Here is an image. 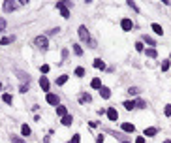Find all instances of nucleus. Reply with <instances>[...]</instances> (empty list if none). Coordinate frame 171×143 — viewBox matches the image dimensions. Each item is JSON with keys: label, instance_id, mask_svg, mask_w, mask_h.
Wrapping results in <instances>:
<instances>
[{"label": "nucleus", "instance_id": "f257e3e1", "mask_svg": "<svg viewBox=\"0 0 171 143\" xmlns=\"http://www.w3.org/2000/svg\"><path fill=\"white\" fill-rule=\"evenodd\" d=\"M77 34H79V38H81V41H85V43H89L90 47H96V41L90 38V32L87 30V27L85 25H81L79 28H77Z\"/></svg>", "mask_w": 171, "mask_h": 143}, {"label": "nucleus", "instance_id": "f03ea898", "mask_svg": "<svg viewBox=\"0 0 171 143\" xmlns=\"http://www.w3.org/2000/svg\"><path fill=\"white\" fill-rule=\"evenodd\" d=\"M70 6H72V0H62V2H57V9L60 12V15L64 19L70 17Z\"/></svg>", "mask_w": 171, "mask_h": 143}, {"label": "nucleus", "instance_id": "7ed1b4c3", "mask_svg": "<svg viewBox=\"0 0 171 143\" xmlns=\"http://www.w3.org/2000/svg\"><path fill=\"white\" fill-rule=\"evenodd\" d=\"M34 45L41 51H47L49 49V41H47V36H36L34 38Z\"/></svg>", "mask_w": 171, "mask_h": 143}, {"label": "nucleus", "instance_id": "20e7f679", "mask_svg": "<svg viewBox=\"0 0 171 143\" xmlns=\"http://www.w3.org/2000/svg\"><path fill=\"white\" fill-rule=\"evenodd\" d=\"M120 27H122V30H124V32H130V30L134 28L132 19H122V21H120Z\"/></svg>", "mask_w": 171, "mask_h": 143}, {"label": "nucleus", "instance_id": "39448f33", "mask_svg": "<svg viewBox=\"0 0 171 143\" xmlns=\"http://www.w3.org/2000/svg\"><path fill=\"white\" fill-rule=\"evenodd\" d=\"M45 100H47V104H51V105H55V107H57V105H58V102H60V100H58V96H57V94H51V92H47V96H45Z\"/></svg>", "mask_w": 171, "mask_h": 143}, {"label": "nucleus", "instance_id": "423d86ee", "mask_svg": "<svg viewBox=\"0 0 171 143\" xmlns=\"http://www.w3.org/2000/svg\"><path fill=\"white\" fill-rule=\"evenodd\" d=\"M105 113H107V119H109V120H119V111H117L115 107H109Z\"/></svg>", "mask_w": 171, "mask_h": 143}, {"label": "nucleus", "instance_id": "0eeeda50", "mask_svg": "<svg viewBox=\"0 0 171 143\" xmlns=\"http://www.w3.org/2000/svg\"><path fill=\"white\" fill-rule=\"evenodd\" d=\"M2 8H4V12H6V13H9V12H13V9L17 8V4H15V2H12V0H6Z\"/></svg>", "mask_w": 171, "mask_h": 143}, {"label": "nucleus", "instance_id": "6e6552de", "mask_svg": "<svg viewBox=\"0 0 171 143\" xmlns=\"http://www.w3.org/2000/svg\"><path fill=\"white\" fill-rule=\"evenodd\" d=\"M100 96L103 98V100H109V98H111V91L107 89V87H103V85H102V89H100Z\"/></svg>", "mask_w": 171, "mask_h": 143}, {"label": "nucleus", "instance_id": "1a4fd4ad", "mask_svg": "<svg viewBox=\"0 0 171 143\" xmlns=\"http://www.w3.org/2000/svg\"><path fill=\"white\" fill-rule=\"evenodd\" d=\"M79 102L81 104H90L92 102V96L89 92H83V94H79Z\"/></svg>", "mask_w": 171, "mask_h": 143}, {"label": "nucleus", "instance_id": "9d476101", "mask_svg": "<svg viewBox=\"0 0 171 143\" xmlns=\"http://www.w3.org/2000/svg\"><path fill=\"white\" fill-rule=\"evenodd\" d=\"M40 87H41V89H44L45 92L49 91V79L45 77V75H41V77H40Z\"/></svg>", "mask_w": 171, "mask_h": 143}, {"label": "nucleus", "instance_id": "9b49d317", "mask_svg": "<svg viewBox=\"0 0 171 143\" xmlns=\"http://www.w3.org/2000/svg\"><path fill=\"white\" fill-rule=\"evenodd\" d=\"M156 134H158V128H154V126L145 128V132H143V136H147V138H152V136H156Z\"/></svg>", "mask_w": 171, "mask_h": 143}, {"label": "nucleus", "instance_id": "f8f14e48", "mask_svg": "<svg viewBox=\"0 0 171 143\" xmlns=\"http://www.w3.org/2000/svg\"><path fill=\"white\" fill-rule=\"evenodd\" d=\"M151 28L154 30V34H158V36H162V34H164V28H162V25H158V23H152V25H151Z\"/></svg>", "mask_w": 171, "mask_h": 143}, {"label": "nucleus", "instance_id": "ddd939ff", "mask_svg": "<svg viewBox=\"0 0 171 143\" xmlns=\"http://www.w3.org/2000/svg\"><path fill=\"white\" fill-rule=\"evenodd\" d=\"M92 66H94V68H98V70H103V68H105V62H103L102 59H94Z\"/></svg>", "mask_w": 171, "mask_h": 143}, {"label": "nucleus", "instance_id": "4468645a", "mask_svg": "<svg viewBox=\"0 0 171 143\" xmlns=\"http://www.w3.org/2000/svg\"><path fill=\"white\" fill-rule=\"evenodd\" d=\"M122 132H135V126L132 124V123H122Z\"/></svg>", "mask_w": 171, "mask_h": 143}, {"label": "nucleus", "instance_id": "2eb2a0df", "mask_svg": "<svg viewBox=\"0 0 171 143\" xmlns=\"http://www.w3.org/2000/svg\"><path fill=\"white\" fill-rule=\"evenodd\" d=\"M122 105H124V109H128V111H132V109H135V102H134V100H126Z\"/></svg>", "mask_w": 171, "mask_h": 143}, {"label": "nucleus", "instance_id": "dca6fc26", "mask_svg": "<svg viewBox=\"0 0 171 143\" xmlns=\"http://www.w3.org/2000/svg\"><path fill=\"white\" fill-rule=\"evenodd\" d=\"M90 87H92V89H98V91H100V89H102V81H100L98 77H94V79L90 81Z\"/></svg>", "mask_w": 171, "mask_h": 143}, {"label": "nucleus", "instance_id": "f3484780", "mask_svg": "<svg viewBox=\"0 0 171 143\" xmlns=\"http://www.w3.org/2000/svg\"><path fill=\"white\" fill-rule=\"evenodd\" d=\"M57 115H58V117H66V115H68L66 107H64V105H57Z\"/></svg>", "mask_w": 171, "mask_h": 143}, {"label": "nucleus", "instance_id": "a211bd4d", "mask_svg": "<svg viewBox=\"0 0 171 143\" xmlns=\"http://www.w3.org/2000/svg\"><path fill=\"white\" fill-rule=\"evenodd\" d=\"M13 40H15V36H6V38L0 40V45H8V43H12Z\"/></svg>", "mask_w": 171, "mask_h": 143}, {"label": "nucleus", "instance_id": "6ab92c4d", "mask_svg": "<svg viewBox=\"0 0 171 143\" xmlns=\"http://www.w3.org/2000/svg\"><path fill=\"white\" fill-rule=\"evenodd\" d=\"M145 53H147V57H151V59H156V57H158V53H156V49H154V47H148Z\"/></svg>", "mask_w": 171, "mask_h": 143}, {"label": "nucleus", "instance_id": "aec40b11", "mask_svg": "<svg viewBox=\"0 0 171 143\" xmlns=\"http://www.w3.org/2000/svg\"><path fill=\"white\" fill-rule=\"evenodd\" d=\"M72 123H73V117H72V115H66V117H62V124H64V126H70Z\"/></svg>", "mask_w": 171, "mask_h": 143}, {"label": "nucleus", "instance_id": "412c9836", "mask_svg": "<svg viewBox=\"0 0 171 143\" xmlns=\"http://www.w3.org/2000/svg\"><path fill=\"white\" fill-rule=\"evenodd\" d=\"M21 134H23V136H30V134H32L30 126H28V124H23V126H21Z\"/></svg>", "mask_w": 171, "mask_h": 143}, {"label": "nucleus", "instance_id": "4be33fe9", "mask_svg": "<svg viewBox=\"0 0 171 143\" xmlns=\"http://www.w3.org/2000/svg\"><path fill=\"white\" fill-rule=\"evenodd\" d=\"M17 75H19V77L23 79V81H26V83L30 81V77H28V73H25V72H21V70H17Z\"/></svg>", "mask_w": 171, "mask_h": 143}, {"label": "nucleus", "instance_id": "5701e85b", "mask_svg": "<svg viewBox=\"0 0 171 143\" xmlns=\"http://www.w3.org/2000/svg\"><path fill=\"white\" fill-rule=\"evenodd\" d=\"M2 100H4V104H13V96L12 94H4Z\"/></svg>", "mask_w": 171, "mask_h": 143}, {"label": "nucleus", "instance_id": "b1692460", "mask_svg": "<svg viewBox=\"0 0 171 143\" xmlns=\"http://www.w3.org/2000/svg\"><path fill=\"white\" fill-rule=\"evenodd\" d=\"M72 45H73V53H75L77 57H81V55H83V49L77 45V43H72Z\"/></svg>", "mask_w": 171, "mask_h": 143}, {"label": "nucleus", "instance_id": "393cba45", "mask_svg": "<svg viewBox=\"0 0 171 143\" xmlns=\"http://www.w3.org/2000/svg\"><path fill=\"white\" fill-rule=\"evenodd\" d=\"M143 41H145V43H148V45H156V41H154L151 36H147V34L143 36Z\"/></svg>", "mask_w": 171, "mask_h": 143}, {"label": "nucleus", "instance_id": "a878e982", "mask_svg": "<svg viewBox=\"0 0 171 143\" xmlns=\"http://www.w3.org/2000/svg\"><path fill=\"white\" fill-rule=\"evenodd\" d=\"M6 27H8V21H6L4 17H0V32H4Z\"/></svg>", "mask_w": 171, "mask_h": 143}, {"label": "nucleus", "instance_id": "bb28decb", "mask_svg": "<svg viewBox=\"0 0 171 143\" xmlns=\"http://www.w3.org/2000/svg\"><path fill=\"white\" fill-rule=\"evenodd\" d=\"M73 73H75L77 77H83V75H85V68H81V66H79V68H75V72H73Z\"/></svg>", "mask_w": 171, "mask_h": 143}, {"label": "nucleus", "instance_id": "cd10ccee", "mask_svg": "<svg viewBox=\"0 0 171 143\" xmlns=\"http://www.w3.org/2000/svg\"><path fill=\"white\" fill-rule=\"evenodd\" d=\"M66 81H68V75H60V77L57 79V85H64Z\"/></svg>", "mask_w": 171, "mask_h": 143}, {"label": "nucleus", "instance_id": "c85d7f7f", "mask_svg": "<svg viewBox=\"0 0 171 143\" xmlns=\"http://www.w3.org/2000/svg\"><path fill=\"white\" fill-rule=\"evenodd\" d=\"M128 6H130V8L134 9V12H139V8H137V4L134 2V0H128Z\"/></svg>", "mask_w": 171, "mask_h": 143}, {"label": "nucleus", "instance_id": "c756f323", "mask_svg": "<svg viewBox=\"0 0 171 143\" xmlns=\"http://www.w3.org/2000/svg\"><path fill=\"white\" fill-rule=\"evenodd\" d=\"M28 89H30V87H28V83H23V85L19 87V92H23V94H25V92H26Z\"/></svg>", "mask_w": 171, "mask_h": 143}, {"label": "nucleus", "instance_id": "7c9ffc66", "mask_svg": "<svg viewBox=\"0 0 171 143\" xmlns=\"http://www.w3.org/2000/svg\"><path fill=\"white\" fill-rule=\"evenodd\" d=\"M135 107H139V109H145V107H147V104H145L143 100H135Z\"/></svg>", "mask_w": 171, "mask_h": 143}, {"label": "nucleus", "instance_id": "2f4dec72", "mask_svg": "<svg viewBox=\"0 0 171 143\" xmlns=\"http://www.w3.org/2000/svg\"><path fill=\"white\" fill-rule=\"evenodd\" d=\"M135 51H145V47H143V41H135Z\"/></svg>", "mask_w": 171, "mask_h": 143}, {"label": "nucleus", "instance_id": "473e14b6", "mask_svg": "<svg viewBox=\"0 0 171 143\" xmlns=\"http://www.w3.org/2000/svg\"><path fill=\"white\" fill-rule=\"evenodd\" d=\"M12 143H26L25 139H21L19 136H12Z\"/></svg>", "mask_w": 171, "mask_h": 143}, {"label": "nucleus", "instance_id": "72a5a7b5", "mask_svg": "<svg viewBox=\"0 0 171 143\" xmlns=\"http://www.w3.org/2000/svg\"><path fill=\"white\" fill-rule=\"evenodd\" d=\"M164 113H166V117H171V105H169V104L164 107Z\"/></svg>", "mask_w": 171, "mask_h": 143}, {"label": "nucleus", "instance_id": "f704fd0d", "mask_svg": "<svg viewBox=\"0 0 171 143\" xmlns=\"http://www.w3.org/2000/svg\"><path fill=\"white\" fill-rule=\"evenodd\" d=\"M70 143H81V136H79V134H75V136L72 138V141H70Z\"/></svg>", "mask_w": 171, "mask_h": 143}, {"label": "nucleus", "instance_id": "c9c22d12", "mask_svg": "<svg viewBox=\"0 0 171 143\" xmlns=\"http://www.w3.org/2000/svg\"><path fill=\"white\" fill-rule=\"evenodd\" d=\"M166 70H169V60H164L162 62V72H166Z\"/></svg>", "mask_w": 171, "mask_h": 143}, {"label": "nucleus", "instance_id": "e433bc0d", "mask_svg": "<svg viewBox=\"0 0 171 143\" xmlns=\"http://www.w3.org/2000/svg\"><path fill=\"white\" fill-rule=\"evenodd\" d=\"M128 92H130V94H137V92H139V89H135V87H130V89H128Z\"/></svg>", "mask_w": 171, "mask_h": 143}, {"label": "nucleus", "instance_id": "4c0bfd02", "mask_svg": "<svg viewBox=\"0 0 171 143\" xmlns=\"http://www.w3.org/2000/svg\"><path fill=\"white\" fill-rule=\"evenodd\" d=\"M58 30H60V28H58V27H57V28H51V30H49V32H47V34H49V36H53V34H57V32H58Z\"/></svg>", "mask_w": 171, "mask_h": 143}, {"label": "nucleus", "instance_id": "58836bf2", "mask_svg": "<svg viewBox=\"0 0 171 143\" xmlns=\"http://www.w3.org/2000/svg\"><path fill=\"white\" fill-rule=\"evenodd\" d=\"M68 59V49H62V60Z\"/></svg>", "mask_w": 171, "mask_h": 143}, {"label": "nucleus", "instance_id": "ea45409f", "mask_svg": "<svg viewBox=\"0 0 171 143\" xmlns=\"http://www.w3.org/2000/svg\"><path fill=\"white\" fill-rule=\"evenodd\" d=\"M47 72H49V66L44 64V66H41V73H47Z\"/></svg>", "mask_w": 171, "mask_h": 143}, {"label": "nucleus", "instance_id": "a19ab883", "mask_svg": "<svg viewBox=\"0 0 171 143\" xmlns=\"http://www.w3.org/2000/svg\"><path fill=\"white\" fill-rule=\"evenodd\" d=\"M135 143H145V138H143V136H139V138L135 139Z\"/></svg>", "mask_w": 171, "mask_h": 143}, {"label": "nucleus", "instance_id": "79ce46f5", "mask_svg": "<svg viewBox=\"0 0 171 143\" xmlns=\"http://www.w3.org/2000/svg\"><path fill=\"white\" fill-rule=\"evenodd\" d=\"M96 143H103V136H98V138H96Z\"/></svg>", "mask_w": 171, "mask_h": 143}, {"label": "nucleus", "instance_id": "37998d69", "mask_svg": "<svg viewBox=\"0 0 171 143\" xmlns=\"http://www.w3.org/2000/svg\"><path fill=\"white\" fill-rule=\"evenodd\" d=\"M164 143H171V139H166V141H164Z\"/></svg>", "mask_w": 171, "mask_h": 143}, {"label": "nucleus", "instance_id": "c03bdc74", "mask_svg": "<svg viewBox=\"0 0 171 143\" xmlns=\"http://www.w3.org/2000/svg\"><path fill=\"white\" fill-rule=\"evenodd\" d=\"M0 92H2V83H0Z\"/></svg>", "mask_w": 171, "mask_h": 143}, {"label": "nucleus", "instance_id": "a18cd8bd", "mask_svg": "<svg viewBox=\"0 0 171 143\" xmlns=\"http://www.w3.org/2000/svg\"><path fill=\"white\" fill-rule=\"evenodd\" d=\"M122 143H132V141H122Z\"/></svg>", "mask_w": 171, "mask_h": 143}]
</instances>
